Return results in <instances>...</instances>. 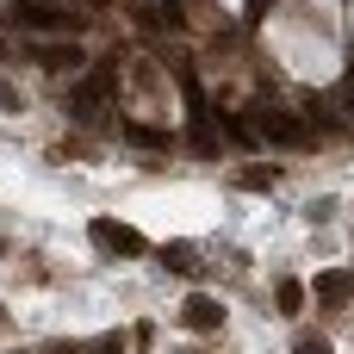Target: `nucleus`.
I'll return each mask as SVG.
<instances>
[{
	"mask_svg": "<svg viewBox=\"0 0 354 354\" xmlns=\"http://www.w3.org/2000/svg\"><path fill=\"white\" fill-rule=\"evenodd\" d=\"M6 19H12V25H25V31H37V37L81 31V19H75V12H62V6H44V0H12V6H6Z\"/></svg>",
	"mask_w": 354,
	"mask_h": 354,
	"instance_id": "f257e3e1",
	"label": "nucleus"
},
{
	"mask_svg": "<svg viewBox=\"0 0 354 354\" xmlns=\"http://www.w3.org/2000/svg\"><path fill=\"white\" fill-rule=\"evenodd\" d=\"M255 137H274V143H311V124L286 106H255Z\"/></svg>",
	"mask_w": 354,
	"mask_h": 354,
	"instance_id": "f03ea898",
	"label": "nucleus"
},
{
	"mask_svg": "<svg viewBox=\"0 0 354 354\" xmlns=\"http://www.w3.org/2000/svg\"><path fill=\"white\" fill-rule=\"evenodd\" d=\"M37 62H44V68H56V75H62V68L75 75L87 56H81V44H56V37H37Z\"/></svg>",
	"mask_w": 354,
	"mask_h": 354,
	"instance_id": "7ed1b4c3",
	"label": "nucleus"
},
{
	"mask_svg": "<svg viewBox=\"0 0 354 354\" xmlns=\"http://www.w3.org/2000/svg\"><path fill=\"white\" fill-rule=\"evenodd\" d=\"M218 324H224V305L212 292H193L187 299V330H218Z\"/></svg>",
	"mask_w": 354,
	"mask_h": 354,
	"instance_id": "20e7f679",
	"label": "nucleus"
},
{
	"mask_svg": "<svg viewBox=\"0 0 354 354\" xmlns=\"http://www.w3.org/2000/svg\"><path fill=\"white\" fill-rule=\"evenodd\" d=\"M93 243H100V249H118V255H137V249H143L137 230H118V224H106V218L93 224Z\"/></svg>",
	"mask_w": 354,
	"mask_h": 354,
	"instance_id": "39448f33",
	"label": "nucleus"
},
{
	"mask_svg": "<svg viewBox=\"0 0 354 354\" xmlns=\"http://www.w3.org/2000/svg\"><path fill=\"white\" fill-rule=\"evenodd\" d=\"M274 180H280V168H243L236 174V187H249V193H268Z\"/></svg>",
	"mask_w": 354,
	"mask_h": 354,
	"instance_id": "423d86ee",
	"label": "nucleus"
},
{
	"mask_svg": "<svg viewBox=\"0 0 354 354\" xmlns=\"http://www.w3.org/2000/svg\"><path fill=\"white\" fill-rule=\"evenodd\" d=\"M124 137H131V143H143V149H162V143H168V137H162V131H149V124H124Z\"/></svg>",
	"mask_w": 354,
	"mask_h": 354,
	"instance_id": "0eeeda50",
	"label": "nucleus"
},
{
	"mask_svg": "<svg viewBox=\"0 0 354 354\" xmlns=\"http://www.w3.org/2000/svg\"><path fill=\"white\" fill-rule=\"evenodd\" d=\"M299 305H305V286H299V280H280V311H286V317H292V311H299Z\"/></svg>",
	"mask_w": 354,
	"mask_h": 354,
	"instance_id": "6e6552de",
	"label": "nucleus"
},
{
	"mask_svg": "<svg viewBox=\"0 0 354 354\" xmlns=\"http://www.w3.org/2000/svg\"><path fill=\"white\" fill-rule=\"evenodd\" d=\"M317 299H330V305H336V299H348V280H342V274H330V280H317Z\"/></svg>",
	"mask_w": 354,
	"mask_h": 354,
	"instance_id": "1a4fd4ad",
	"label": "nucleus"
},
{
	"mask_svg": "<svg viewBox=\"0 0 354 354\" xmlns=\"http://www.w3.org/2000/svg\"><path fill=\"white\" fill-rule=\"evenodd\" d=\"M0 106H6V112H19V93H12V81H0Z\"/></svg>",
	"mask_w": 354,
	"mask_h": 354,
	"instance_id": "9d476101",
	"label": "nucleus"
},
{
	"mask_svg": "<svg viewBox=\"0 0 354 354\" xmlns=\"http://www.w3.org/2000/svg\"><path fill=\"white\" fill-rule=\"evenodd\" d=\"M348 118H354V93H348Z\"/></svg>",
	"mask_w": 354,
	"mask_h": 354,
	"instance_id": "9b49d317",
	"label": "nucleus"
},
{
	"mask_svg": "<svg viewBox=\"0 0 354 354\" xmlns=\"http://www.w3.org/2000/svg\"><path fill=\"white\" fill-rule=\"evenodd\" d=\"M106 354H112V348H106Z\"/></svg>",
	"mask_w": 354,
	"mask_h": 354,
	"instance_id": "f8f14e48",
	"label": "nucleus"
}]
</instances>
